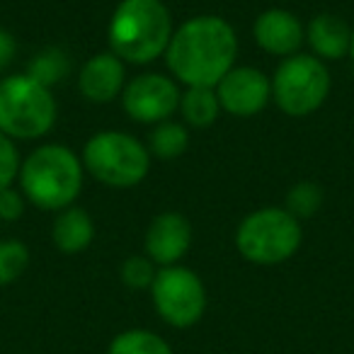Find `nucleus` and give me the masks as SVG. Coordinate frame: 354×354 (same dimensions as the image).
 Wrapping results in <instances>:
<instances>
[{
	"label": "nucleus",
	"mask_w": 354,
	"mask_h": 354,
	"mask_svg": "<svg viewBox=\"0 0 354 354\" xmlns=\"http://www.w3.org/2000/svg\"><path fill=\"white\" fill-rule=\"evenodd\" d=\"M238 39L223 17L202 15L183 22L165 49L167 68L187 88H216L233 68Z\"/></svg>",
	"instance_id": "obj_1"
},
{
	"label": "nucleus",
	"mask_w": 354,
	"mask_h": 354,
	"mask_svg": "<svg viewBox=\"0 0 354 354\" xmlns=\"http://www.w3.org/2000/svg\"><path fill=\"white\" fill-rule=\"evenodd\" d=\"M172 17L162 0H122L109 22L112 54L129 64H151L165 54Z\"/></svg>",
	"instance_id": "obj_2"
},
{
	"label": "nucleus",
	"mask_w": 354,
	"mask_h": 354,
	"mask_svg": "<svg viewBox=\"0 0 354 354\" xmlns=\"http://www.w3.org/2000/svg\"><path fill=\"white\" fill-rule=\"evenodd\" d=\"M22 194L39 209H68L83 187V165L71 148L49 143L32 151L20 165Z\"/></svg>",
	"instance_id": "obj_3"
},
{
	"label": "nucleus",
	"mask_w": 354,
	"mask_h": 354,
	"mask_svg": "<svg viewBox=\"0 0 354 354\" xmlns=\"http://www.w3.org/2000/svg\"><path fill=\"white\" fill-rule=\"evenodd\" d=\"M56 100L46 85L30 75H10L0 83V133L32 141L54 127Z\"/></svg>",
	"instance_id": "obj_4"
},
{
	"label": "nucleus",
	"mask_w": 354,
	"mask_h": 354,
	"mask_svg": "<svg viewBox=\"0 0 354 354\" xmlns=\"http://www.w3.org/2000/svg\"><path fill=\"white\" fill-rule=\"evenodd\" d=\"M301 245V223L286 209L267 207L252 212L236 231V248L248 262L279 265Z\"/></svg>",
	"instance_id": "obj_5"
},
{
	"label": "nucleus",
	"mask_w": 354,
	"mask_h": 354,
	"mask_svg": "<svg viewBox=\"0 0 354 354\" xmlns=\"http://www.w3.org/2000/svg\"><path fill=\"white\" fill-rule=\"evenodd\" d=\"M83 167L107 187H133L148 175L151 156L129 133L100 131L85 143Z\"/></svg>",
	"instance_id": "obj_6"
},
{
	"label": "nucleus",
	"mask_w": 354,
	"mask_h": 354,
	"mask_svg": "<svg viewBox=\"0 0 354 354\" xmlns=\"http://www.w3.org/2000/svg\"><path fill=\"white\" fill-rule=\"evenodd\" d=\"M330 93L328 66L318 56H286L272 80L277 107L289 117H308L325 102Z\"/></svg>",
	"instance_id": "obj_7"
},
{
	"label": "nucleus",
	"mask_w": 354,
	"mask_h": 354,
	"mask_svg": "<svg viewBox=\"0 0 354 354\" xmlns=\"http://www.w3.org/2000/svg\"><path fill=\"white\" fill-rule=\"evenodd\" d=\"M153 306L172 328H192L207 308V291L192 270L170 265L158 270L151 284Z\"/></svg>",
	"instance_id": "obj_8"
},
{
	"label": "nucleus",
	"mask_w": 354,
	"mask_h": 354,
	"mask_svg": "<svg viewBox=\"0 0 354 354\" xmlns=\"http://www.w3.org/2000/svg\"><path fill=\"white\" fill-rule=\"evenodd\" d=\"M180 97L183 93L177 90L172 78L160 73H143L124 88L122 104L133 122L160 124L167 122L170 114L180 107Z\"/></svg>",
	"instance_id": "obj_9"
},
{
	"label": "nucleus",
	"mask_w": 354,
	"mask_h": 354,
	"mask_svg": "<svg viewBox=\"0 0 354 354\" xmlns=\"http://www.w3.org/2000/svg\"><path fill=\"white\" fill-rule=\"evenodd\" d=\"M221 109L236 117H252L262 112L272 97V80L250 66H233L216 85Z\"/></svg>",
	"instance_id": "obj_10"
},
{
	"label": "nucleus",
	"mask_w": 354,
	"mask_h": 354,
	"mask_svg": "<svg viewBox=\"0 0 354 354\" xmlns=\"http://www.w3.org/2000/svg\"><path fill=\"white\" fill-rule=\"evenodd\" d=\"M192 245V226L177 212L158 214L146 231V257L156 265L170 267L183 260Z\"/></svg>",
	"instance_id": "obj_11"
},
{
	"label": "nucleus",
	"mask_w": 354,
	"mask_h": 354,
	"mask_svg": "<svg viewBox=\"0 0 354 354\" xmlns=\"http://www.w3.org/2000/svg\"><path fill=\"white\" fill-rule=\"evenodd\" d=\"M252 35H255V41L267 54L294 56L299 51V46L304 44L306 32L294 12L272 8V10H265L255 20Z\"/></svg>",
	"instance_id": "obj_12"
},
{
	"label": "nucleus",
	"mask_w": 354,
	"mask_h": 354,
	"mask_svg": "<svg viewBox=\"0 0 354 354\" xmlns=\"http://www.w3.org/2000/svg\"><path fill=\"white\" fill-rule=\"evenodd\" d=\"M78 88L85 100L95 104L112 102L124 88V64L112 51L97 54L83 66Z\"/></svg>",
	"instance_id": "obj_13"
},
{
	"label": "nucleus",
	"mask_w": 354,
	"mask_h": 354,
	"mask_svg": "<svg viewBox=\"0 0 354 354\" xmlns=\"http://www.w3.org/2000/svg\"><path fill=\"white\" fill-rule=\"evenodd\" d=\"M306 39H308L313 54L320 61H339L349 54V46H352V30L349 25L337 15H323L313 17L306 27Z\"/></svg>",
	"instance_id": "obj_14"
},
{
	"label": "nucleus",
	"mask_w": 354,
	"mask_h": 354,
	"mask_svg": "<svg viewBox=\"0 0 354 354\" xmlns=\"http://www.w3.org/2000/svg\"><path fill=\"white\" fill-rule=\"evenodd\" d=\"M51 238H54L56 250H61L64 255L83 252L95 238L93 218L88 216V212H83L78 207L64 209V214L56 216Z\"/></svg>",
	"instance_id": "obj_15"
},
{
	"label": "nucleus",
	"mask_w": 354,
	"mask_h": 354,
	"mask_svg": "<svg viewBox=\"0 0 354 354\" xmlns=\"http://www.w3.org/2000/svg\"><path fill=\"white\" fill-rule=\"evenodd\" d=\"M180 109L187 124L202 129L218 119L221 102H218L216 88H187V93L180 97Z\"/></svg>",
	"instance_id": "obj_16"
},
{
	"label": "nucleus",
	"mask_w": 354,
	"mask_h": 354,
	"mask_svg": "<svg viewBox=\"0 0 354 354\" xmlns=\"http://www.w3.org/2000/svg\"><path fill=\"white\" fill-rule=\"evenodd\" d=\"M189 146V133L183 124L160 122L151 133V153L160 160H175Z\"/></svg>",
	"instance_id": "obj_17"
},
{
	"label": "nucleus",
	"mask_w": 354,
	"mask_h": 354,
	"mask_svg": "<svg viewBox=\"0 0 354 354\" xmlns=\"http://www.w3.org/2000/svg\"><path fill=\"white\" fill-rule=\"evenodd\" d=\"M107 354H172V347L151 330H127L112 339Z\"/></svg>",
	"instance_id": "obj_18"
},
{
	"label": "nucleus",
	"mask_w": 354,
	"mask_h": 354,
	"mask_svg": "<svg viewBox=\"0 0 354 354\" xmlns=\"http://www.w3.org/2000/svg\"><path fill=\"white\" fill-rule=\"evenodd\" d=\"M68 71H71V61L64 51L61 49H44L30 61L27 75L51 90V85L59 83V80H64L66 75H68Z\"/></svg>",
	"instance_id": "obj_19"
},
{
	"label": "nucleus",
	"mask_w": 354,
	"mask_h": 354,
	"mask_svg": "<svg viewBox=\"0 0 354 354\" xmlns=\"http://www.w3.org/2000/svg\"><path fill=\"white\" fill-rule=\"evenodd\" d=\"M30 265V250L20 241L0 243V286H8L25 274Z\"/></svg>",
	"instance_id": "obj_20"
},
{
	"label": "nucleus",
	"mask_w": 354,
	"mask_h": 354,
	"mask_svg": "<svg viewBox=\"0 0 354 354\" xmlns=\"http://www.w3.org/2000/svg\"><path fill=\"white\" fill-rule=\"evenodd\" d=\"M320 204H323V189L315 183H299L286 194V212L299 221L313 216L320 209Z\"/></svg>",
	"instance_id": "obj_21"
},
{
	"label": "nucleus",
	"mask_w": 354,
	"mask_h": 354,
	"mask_svg": "<svg viewBox=\"0 0 354 354\" xmlns=\"http://www.w3.org/2000/svg\"><path fill=\"white\" fill-rule=\"evenodd\" d=\"M156 274V262L151 257L131 255L122 265V281L129 289H151Z\"/></svg>",
	"instance_id": "obj_22"
},
{
	"label": "nucleus",
	"mask_w": 354,
	"mask_h": 354,
	"mask_svg": "<svg viewBox=\"0 0 354 354\" xmlns=\"http://www.w3.org/2000/svg\"><path fill=\"white\" fill-rule=\"evenodd\" d=\"M17 172H20V156H17L15 143L6 133H0V192L10 187Z\"/></svg>",
	"instance_id": "obj_23"
},
{
	"label": "nucleus",
	"mask_w": 354,
	"mask_h": 354,
	"mask_svg": "<svg viewBox=\"0 0 354 354\" xmlns=\"http://www.w3.org/2000/svg\"><path fill=\"white\" fill-rule=\"evenodd\" d=\"M25 214V199L15 189H3L0 192V218L3 221H17Z\"/></svg>",
	"instance_id": "obj_24"
},
{
	"label": "nucleus",
	"mask_w": 354,
	"mask_h": 354,
	"mask_svg": "<svg viewBox=\"0 0 354 354\" xmlns=\"http://www.w3.org/2000/svg\"><path fill=\"white\" fill-rule=\"evenodd\" d=\"M15 51H17V44H15V37L10 32L0 30V71L8 68L15 59Z\"/></svg>",
	"instance_id": "obj_25"
},
{
	"label": "nucleus",
	"mask_w": 354,
	"mask_h": 354,
	"mask_svg": "<svg viewBox=\"0 0 354 354\" xmlns=\"http://www.w3.org/2000/svg\"><path fill=\"white\" fill-rule=\"evenodd\" d=\"M349 56H352V61H354V27H352V46H349Z\"/></svg>",
	"instance_id": "obj_26"
}]
</instances>
